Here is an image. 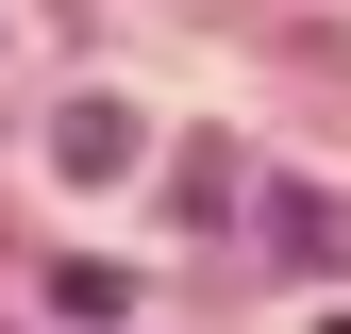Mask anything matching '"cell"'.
I'll return each instance as SVG.
<instances>
[{"instance_id":"cell-1","label":"cell","mask_w":351,"mask_h":334,"mask_svg":"<svg viewBox=\"0 0 351 334\" xmlns=\"http://www.w3.org/2000/svg\"><path fill=\"white\" fill-rule=\"evenodd\" d=\"M67 167H84V184H117V167H134V117H117V101H67V134H51Z\"/></svg>"},{"instance_id":"cell-2","label":"cell","mask_w":351,"mask_h":334,"mask_svg":"<svg viewBox=\"0 0 351 334\" xmlns=\"http://www.w3.org/2000/svg\"><path fill=\"white\" fill-rule=\"evenodd\" d=\"M285 250H318V268H351V201H285Z\"/></svg>"}]
</instances>
